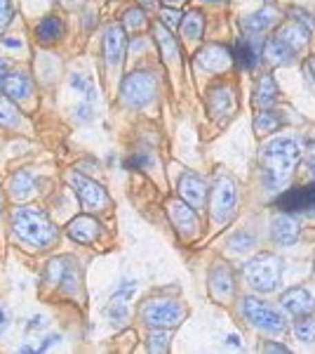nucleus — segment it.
<instances>
[{
  "instance_id": "nucleus-1",
  "label": "nucleus",
  "mask_w": 315,
  "mask_h": 354,
  "mask_svg": "<svg viewBox=\"0 0 315 354\" xmlns=\"http://www.w3.org/2000/svg\"><path fill=\"white\" fill-rule=\"evenodd\" d=\"M12 232L21 243L33 248H52L59 239V230L45 210L36 205H21L12 215Z\"/></svg>"
},
{
  "instance_id": "nucleus-2",
  "label": "nucleus",
  "mask_w": 315,
  "mask_h": 354,
  "mask_svg": "<svg viewBox=\"0 0 315 354\" xmlns=\"http://www.w3.org/2000/svg\"><path fill=\"white\" fill-rule=\"evenodd\" d=\"M263 170L271 187H283L301 161V147L294 137H278L261 149Z\"/></svg>"
},
{
  "instance_id": "nucleus-3",
  "label": "nucleus",
  "mask_w": 315,
  "mask_h": 354,
  "mask_svg": "<svg viewBox=\"0 0 315 354\" xmlns=\"http://www.w3.org/2000/svg\"><path fill=\"white\" fill-rule=\"evenodd\" d=\"M245 279L259 293H273L283 281V260L273 253H259L245 265Z\"/></svg>"
},
{
  "instance_id": "nucleus-4",
  "label": "nucleus",
  "mask_w": 315,
  "mask_h": 354,
  "mask_svg": "<svg viewBox=\"0 0 315 354\" xmlns=\"http://www.w3.org/2000/svg\"><path fill=\"white\" fill-rule=\"evenodd\" d=\"M158 93V78L151 71H134L125 76L123 85H120V100L130 109H141Z\"/></svg>"
},
{
  "instance_id": "nucleus-5",
  "label": "nucleus",
  "mask_w": 315,
  "mask_h": 354,
  "mask_svg": "<svg viewBox=\"0 0 315 354\" xmlns=\"http://www.w3.org/2000/svg\"><path fill=\"white\" fill-rule=\"evenodd\" d=\"M240 314H243V319L250 324V326L259 328L263 333L278 335L287 328L283 314L276 312L273 307H268L266 302H261L259 298H245L240 302Z\"/></svg>"
},
{
  "instance_id": "nucleus-6",
  "label": "nucleus",
  "mask_w": 315,
  "mask_h": 354,
  "mask_svg": "<svg viewBox=\"0 0 315 354\" xmlns=\"http://www.w3.org/2000/svg\"><path fill=\"white\" fill-rule=\"evenodd\" d=\"M141 317H144L146 326H151V328H174L186 319V310H184V305L176 300L158 298V300L146 302Z\"/></svg>"
},
{
  "instance_id": "nucleus-7",
  "label": "nucleus",
  "mask_w": 315,
  "mask_h": 354,
  "mask_svg": "<svg viewBox=\"0 0 315 354\" xmlns=\"http://www.w3.org/2000/svg\"><path fill=\"white\" fill-rule=\"evenodd\" d=\"M236 205H238V185L231 177H221L216 180L214 189H212L210 198V215L214 222L226 225L228 220L236 215Z\"/></svg>"
},
{
  "instance_id": "nucleus-8",
  "label": "nucleus",
  "mask_w": 315,
  "mask_h": 354,
  "mask_svg": "<svg viewBox=\"0 0 315 354\" xmlns=\"http://www.w3.org/2000/svg\"><path fill=\"white\" fill-rule=\"evenodd\" d=\"M71 185L78 194V201L83 205V210H88V213H101V210H106L111 205L108 192L99 182H94L92 177L71 173Z\"/></svg>"
},
{
  "instance_id": "nucleus-9",
  "label": "nucleus",
  "mask_w": 315,
  "mask_h": 354,
  "mask_svg": "<svg viewBox=\"0 0 315 354\" xmlns=\"http://www.w3.org/2000/svg\"><path fill=\"white\" fill-rule=\"evenodd\" d=\"M167 215L170 222L174 225V230L181 234V236L191 239L200 232V220H198V210H193L186 201H170L167 203Z\"/></svg>"
},
{
  "instance_id": "nucleus-10",
  "label": "nucleus",
  "mask_w": 315,
  "mask_h": 354,
  "mask_svg": "<svg viewBox=\"0 0 315 354\" xmlns=\"http://www.w3.org/2000/svg\"><path fill=\"white\" fill-rule=\"evenodd\" d=\"M207 111L212 118H223L236 113V88L228 83H219L207 93Z\"/></svg>"
},
{
  "instance_id": "nucleus-11",
  "label": "nucleus",
  "mask_w": 315,
  "mask_h": 354,
  "mask_svg": "<svg viewBox=\"0 0 315 354\" xmlns=\"http://www.w3.org/2000/svg\"><path fill=\"white\" fill-rule=\"evenodd\" d=\"M179 194L196 210H203L207 205V185L198 173H184L179 177Z\"/></svg>"
},
{
  "instance_id": "nucleus-12",
  "label": "nucleus",
  "mask_w": 315,
  "mask_h": 354,
  "mask_svg": "<svg viewBox=\"0 0 315 354\" xmlns=\"http://www.w3.org/2000/svg\"><path fill=\"white\" fill-rule=\"evenodd\" d=\"M280 305H283V310L289 312L292 317H303V314L315 312V295L308 288L294 286L280 295Z\"/></svg>"
},
{
  "instance_id": "nucleus-13",
  "label": "nucleus",
  "mask_w": 315,
  "mask_h": 354,
  "mask_svg": "<svg viewBox=\"0 0 315 354\" xmlns=\"http://www.w3.org/2000/svg\"><path fill=\"white\" fill-rule=\"evenodd\" d=\"M125 55H128V33H125V26L120 24H111L104 31V57L111 66L123 64Z\"/></svg>"
},
{
  "instance_id": "nucleus-14",
  "label": "nucleus",
  "mask_w": 315,
  "mask_h": 354,
  "mask_svg": "<svg viewBox=\"0 0 315 354\" xmlns=\"http://www.w3.org/2000/svg\"><path fill=\"white\" fill-rule=\"evenodd\" d=\"M210 290L219 302H231L233 293H236V281H233V272L226 265H214L210 272Z\"/></svg>"
},
{
  "instance_id": "nucleus-15",
  "label": "nucleus",
  "mask_w": 315,
  "mask_h": 354,
  "mask_svg": "<svg viewBox=\"0 0 315 354\" xmlns=\"http://www.w3.org/2000/svg\"><path fill=\"white\" fill-rule=\"evenodd\" d=\"M278 205L285 213H294V210H313L315 208V182L308 187H296V189L285 192L278 198Z\"/></svg>"
},
{
  "instance_id": "nucleus-16",
  "label": "nucleus",
  "mask_w": 315,
  "mask_h": 354,
  "mask_svg": "<svg viewBox=\"0 0 315 354\" xmlns=\"http://www.w3.org/2000/svg\"><path fill=\"white\" fill-rule=\"evenodd\" d=\"M198 64L210 73H223L228 66H231L233 57H231V50H226L223 45H207L198 53Z\"/></svg>"
},
{
  "instance_id": "nucleus-17",
  "label": "nucleus",
  "mask_w": 315,
  "mask_h": 354,
  "mask_svg": "<svg viewBox=\"0 0 315 354\" xmlns=\"http://www.w3.org/2000/svg\"><path fill=\"white\" fill-rule=\"evenodd\" d=\"M66 234L76 243L90 245V243H94L96 239H99L101 227H99V222H96L94 218H90V215H78V218H73L71 222H68Z\"/></svg>"
},
{
  "instance_id": "nucleus-18",
  "label": "nucleus",
  "mask_w": 315,
  "mask_h": 354,
  "mask_svg": "<svg viewBox=\"0 0 315 354\" xmlns=\"http://www.w3.org/2000/svg\"><path fill=\"white\" fill-rule=\"evenodd\" d=\"M271 234L278 245H294L301 236V227L289 213H283V215H276V218H273Z\"/></svg>"
},
{
  "instance_id": "nucleus-19",
  "label": "nucleus",
  "mask_w": 315,
  "mask_h": 354,
  "mask_svg": "<svg viewBox=\"0 0 315 354\" xmlns=\"http://www.w3.org/2000/svg\"><path fill=\"white\" fill-rule=\"evenodd\" d=\"M280 17L283 15H280L276 8H263L259 12L245 17V19L240 21V28H243L245 36H256V33H263L271 26L280 24Z\"/></svg>"
},
{
  "instance_id": "nucleus-20",
  "label": "nucleus",
  "mask_w": 315,
  "mask_h": 354,
  "mask_svg": "<svg viewBox=\"0 0 315 354\" xmlns=\"http://www.w3.org/2000/svg\"><path fill=\"white\" fill-rule=\"evenodd\" d=\"M153 38H156V45L160 48V55H163V62L167 64L170 68H176L181 62V53H179V45H176V38H172L170 28H165L163 24L153 26Z\"/></svg>"
},
{
  "instance_id": "nucleus-21",
  "label": "nucleus",
  "mask_w": 315,
  "mask_h": 354,
  "mask_svg": "<svg viewBox=\"0 0 315 354\" xmlns=\"http://www.w3.org/2000/svg\"><path fill=\"white\" fill-rule=\"evenodd\" d=\"M3 88H5V95H8L10 100L26 102V100H31V95H33V78L24 71H14L5 78Z\"/></svg>"
},
{
  "instance_id": "nucleus-22",
  "label": "nucleus",
  "mask_w": 315,
  "mask_h": 354,
  "mask_svg": "<svg viewBox=\"0 0 315 354\" xmlns=\"http://www.w3.org/2000/svg\"><path fill=\"white\" fill-rule=\"evenodd\" d=\"M278 38L287 43L294 53H299V50L306 48L308 41H311V28H306L303 24H299V21H287V24L278 31Z\"/></svg>"
},
{
  "instance_id": "nucleus-23",
  "label": "nucleus",
  "mask_w": 315,
  "mask_h": 354,
  "mask_svg": "<svg viewBox=\"0 0 315 354\" xmlns=\"http://www.w3.org/2000/svg\"><path fill=\"white\" fill-rule=\"evenodd\" d=\"M263 57H266V62L271 66H287L294 62V50L276 36L266 43V48H263Z\"/></svg>"
},
{
  "instance_id": "nucleus-24",
  "label": "nucleus",
  "mask_w": 315,
  "mask_h": 354,
  "mask_svg": "<svg viewBox=\"0 0 315 354\" xmlns=\"http://www.w3.org/2000/svg\"><path fill=\"white\" fill-rule=\"evenodd\" d=\"M254 102L256 106H261V109H271L273 104H276L278 100V85H276V78L271 76V73H263L259 78V83H256V93H254Z\"/></svg>"
},
{
  "instance_id": "nucleus-25",
  "label": "nucleus",
  "mask_w": 315,
  "mask_h": 354,
  "mask_svg": "<svg viewBox=\"0 0 315 354\" xmlns=\"http://www.w3.org/2000/svg\"><path fill=\"white\" fill-rule=\"evenodd\" d=\"M36 192V177H33L28 170H19L12 182H10V194H12L14 201H26V198L33 196Z\"/></svg>"
},
{
  "instance_id": "nucleus-26",
  "label": "nucleus",
  "mask_w": 315,
  "mask_h": 354,
  "mask_svg": "<svg viewBox=\"0 0 315 354\" xmlns=\"http://www.w3.org/2000/svg\"><path fill=\"white\" fill-rule=\"evenodd\" d=\"M61 33H64V24H61V19H59V17H54V15L40 19V24L36 26V36H38V41H43V43L59 41Z\"/></svg>"
},
{
  "instance_id": "nucleus-27",
  "label": "nucleus",
  "mask_w": 315,
  "mask_h": 354,
  "mask_svg": "<svg viewBox=\"0 0 315 354\" xmlns=\"http://www.w3.org/2000/svg\"><path fill=\"white\" fill-rule=\"evenodd\" d=\"M205 33V17L203 12H198V10H193V12H188L184 19H181V36L186 38V41H200Z\"/></svg>"
},
{
  "instance_id": "nucleus-28",
  "label": "nucleus",
  "mask_w": 315,
  "mask_h": 354,
  "mask_svg": "<svg viewBox=\"0 0 315 354\" xmlns=\"http://www.w3.org/2000/svg\"><path fill=\"white\" fill-rule=\"evenodd\" d=\"M278 128H283V116L273 109H263L259 116L254 118V130L256 135H268L276 133Z\"/></svg>"
},
{
  "instance_id": "nucleus-29",
  "label": "nucleus",
  "mask_w": 315,
  "mask_h": 354,
  "mask_svg": "<svg viewBox=\"0 0 315 354\" xmlns=\"http://www.w3.org/2000/svg\"><path fill=\"white\" fill-rule=\"evenodd\" d=\"M233 62L240 66V68H254L256 66V50H254V45H252L250 41H240L236 48H233Z\"/></svg>"
},
{
  "instance_id": "nucleus-30",
  "label": "nucleus",
  "mask_w": 315,
  "mask_h": 354,
  "mask_svg": "<svg viewBox=\"0 0 315 354\" xmlns=\"http://www.w3.org/2000/svg\"><path fill=\"white\" fill-rule=\"evenodd\" d=\"M19 123V109H17L14 100L8 95H0V128H14Z\"/></svg>"
},
{
  "instance_id": "nucleus-31",
  "label": "nucleus",
  "mask_w": 315,
  "mask_h": 354,
  "mask_svg": "<svg viewBox=\"0 0 315 354\" xmlns=\"http://www.w3.org/2000/svg\"><path fill=\"white\" fill-rule=\"evenodd\" d=\"M294 335L299 338L301 342H315V319L311 317V314H303V317H296L294 322Z\"/></svg>"
},
{
  "instance_id": "nucleus-32",
  "label": "nucleus",
  "mask_w": 315,
  "mask_h": 354,
  "mask_svg": "<svg viewBox=\"0 0 315 354\" xmlns=\"http://www.w3.org/2000/svg\"><path fill=\"white\" fill-rule=\"evenodd\" d=\"M68 262H71V258H57V260H52L48 265V270H45V277L43 279H45V281L52 283V286H59V281H61V277H64Z\"/></svg>"
},
{
  "instance_id": "nucleus-33",
  "label": "nucleus",
  "mask_w": 315,
  "mask_h": 354,
  "mask_svg": "<svg viewBox=\"0 0 315 354\" xmlns=\"http://www.w3.org/2000/svg\"><path fill=\"white\" fill-rule=\"evenodd\" d=\"M146 24H148V21H146V12H144V10H139V8L128 10L125 17H123V26L130 28V31H144Z\"/></svg>"
},
{
  "instance_id": "nucleus-34",
  "label": "nucleus",
  "mask_w": 315,
  "mask_h": 354,
  "mask_svg": "<svg viewBox=\"0 0 315 354\" xmlns=\"http://www.w3.org/2000/svg\"><path fill=\"white\" fill-rule=\"evenodd\" d=\"M148 352H170V333H165V328H153L148 335Z\"/></svg>"
},
{
  "instance_id": "nucleus-35",
  "label": "nucleus",
  "mask_w": 315,
  "mask_h": 354,
  "mask_svg": "<svg viewBox=\"0 0 315 354\" xmlns=\"http://www.w3.org/2000/svg\"><path fill=\"white\" fill-rule=\"evenodd\" d=\"M59 286H61V290H64V293H68V295H73V293H76V290H78V286H80V279H78V267L73 265V260L68 262V267H66L64 277H61Z\"/></svg>"
},
{
  "instance_id": "nucleus-36",
  "label": "nucleus",
  "mask_w": 315,
  "mask_h": 354,
  "mask_svg": "<svg viewBox=\"0 0 315 354\" xmlns=\"http://www.w3.org/2000/svg\"><path fill=\"white\" fill-rule=\"evenodd\" d=\"M254 234H250V232H238V234H233L231 236V248L236 250V253H245V250H250L252 245H254Z\"/></svg>"
},
{
  "instance_id": "nucleus-37",
  "label": "nucleus",
  "mask_w": 315,
  "mask_h": 354,
  "mask_svg": "<svg viewBox=\"0 0 315 354\" xmlns=\"http://www.w3.org/2000/svg\"><path fill=\"white\" fill-rule=\"evenodd\" d=\"M181 19H184V15L179 12L176 8H163L160 10V24H163L165 28H176L181 26Z\"/></svg>"
},
{
  "instance_id": "nucleus-38",
  "label": "nucleus",
  "mask_w": 315,
  "mask_h": 354,
  "mask_svg": "<svg viewBox=\"0 0 315 354\" xmlns=\"http://www.w3.org/2000/svg\"><path fill=\"white\" fill-rule=\"evenodd\" d=\"M151 163H153V158L148 156L146 151H141V153H134V156H132L130 161L125 163V165H128L130 170H146V168H148V165H151Z\"/></svg>"
},
{
  "instance_id": "nucleus-39",
  "label": "nucleus",
  "mask_w": 315,
  "mask_h": 354,
  "mask_svg": "<svg viewBox=\"0 0 315 354\" xmlns=\"http://www.w3.org/2000/svg\"><path fill=\"white\" fill-rule=\"evenodd\" d=\"M14 17V8H12V0H0V28H5L12 21Z\"/></svg>"
},
{
  "instance_id": "nucleus-40",
  "label": "nucleus",
  "mask_w": 315,
  "mask_h": 354,
  "mask_svg": "<svg viewBox=\"0 0 315 354\" xmlns=\"http://www.w3.org/2000/svg\"><path fill=\"white\" fill-rule=\"evenodd\" d=\"M132 293H134V281H123L118 286V290L113 293V300H130L132 298Z\"/></svg>"
},
{
  "instance_id": "nucleus-41",
  "label": "nucleus",
  "mask_w": 315,
  "mask_h": 354,
  "mask_svg": "<svg viewBox=\"0 0 315 354\" xmlns=\"http://www.w3.org/2000/svg\"><path fill=\"white\" fill-rule=\"evenodd\" d=\"M108 314H111V319H113V322H125V319H128V307H125V302L123 300H116V302H113V307H111V312H108Z\"/></svg>"
},
{
  "instance_id": "nucleus-42",
  "label": "nucleus",
  "mask_w": 315,
  "mask_h": 354,
  "mask_svg": "<svg viewBox=\"0 0 315 354\" xmlns=\"http://www.w3.org/2000/svg\"><path fill=\"white\" fill-rule=\"evenodd\" d=\"M289 15H292V17H299V19H294V21H299V24H303V26H306V28H315V19H313L311 15H306V12H303V10L294 8V10H292V12H289Z\"/></svg>"
},
{
  "instance_id": "nucleus-43",
  "label": "nucleus",
  "mask_w": 315,
  "mask_h": 354,
  "mask_svg": "<svg viewBox=\"0 0 315 354\" xmlns=\"http://www.w3.org/2000/svg\"><path fill=\"white\" fill-rule=\"evenodd\" d=\"M71 85H73L76 90H80V93H88V90H90L88 78H83L80 73H73V76H71Z\"/></svg>"
},
{
  "instance_id": "nucleus-44",
  "label": "nucleus",
  "mask_w": 315,
  "mask_h": 354,
  "mask_svg": "<svg viewBox=\"0 0 315 354\" xmlns=\"http://www.w3.org/2000/svg\"><path fill=\"white\" fill-rule=\"evenodd\" d=\"M61 340V335H48V338H45L43 342H40V347H38V352H45V350H50V347H52V345H57V342H59Z\"/></svg>"
},
{
  "instance_id": "nucleus-45",
  "label": "nucleus",
  "mask_w": 315,
  "mask_h": 354,
  "mask_svg": "<svg viewBox=\"0 0 315 354\" xmlns=\"http://www.w3.org/2000/svg\"><path fill=\"white\" fill-rule=\"evenodd\" d=\"M10 68H12V64H10L8 59H0V85H3L5 78L10 76Z\"/></svg>"
},
{
  "instance_id": "nucleus-46",
  "label": "nucleus",
  "mask_w": 315,
  "mask_h": 354,
  "mask_svg": "<svg viewBox=\"0 0 315 354\" xmlns=\"http://www.w3.org/2000/svg\"><path fill=\"white\" fill-rule=\"evenodd\" d=\"M40 326H45V319L43 317H33L31 322L26 324V330H33V328H40Z\"/></svg>"
},
{
  "instance_id": "nucleus-47",
  "label": "nucleus",
  "mask_w": 315,
  "mask_h": 354,
  "mask_svg": "<svg viewBox=\"0 0 315 354\" xmlns=\"http://www.w3.org/2000/svg\"><path fill=\"white\" fill-rule=\"evenodd\" d=\"M266 352H289V347H285V345H278V342H268L266 347H263Z\"/></svg>"
},
{
  "instance_id": "nucleus-48",
  "label": "nucleus",
  "mask_w": 315,
  "mask_h": 354,
  "mask_svg": "<svg viewBox=\"0 0 315 354\" xmlns=\"http://www.w3.org/2000/svg\"><path fill=\"white\" fill-rule=\"evenodd\" d=\"M160 3H163L165 8H176V10H179L181 5L186 3V0H160Z\"/></svg>"
},
{
  "instance_id": "nucleus-49",
  "label": "nucleus",
  "mask_w": 315,
  "mask_h": 354,
  "mask_svg": "<svg viewBox=\"0 0 315 354\" xmlns=\"http://www.w3.org/2000/svg\"><path fill=\"white\" fill-rule=\"evenodd\" d=\"M3 45L5 48H21V41H17V38H3Z\"/></svg>"
},
{
  "instance_id": "nucleus-50",
  "label": "nucleus",
  "mask_w": 315,
  "mask_h": 354,
  "mask_svg": "<svg viewBox=\"0 0 315 354\" xmlns=\"http://www.w3.org/2000/svg\"><path fill=\"white\" fill-rule=\"evenodd\" d=\"M78 118H83V121H90V106H78Z\"/></svg>"
},
{
  "instance_id": "nucleus-51",
  "label": "nucleus",
  "mask_w": 315,
  "mask_h": 354,
  "mask_svg": "<svg viewBox=\"0 0 315 354\" xmlns=\"http://www.w3.org/2000/svg\"><path fill=\"white\" fill-rule=\"evenodd\" d=\"M226 345H236V347H240V338H238V335H228V338H226Z\"/></svg>"
},
{
  "instance_id": "nucleus-52",
  "label": "nucleus",
  "mask_w": 315,
  "mask_h": 354,
  "mask_svg": "<svg viewBox=\"0 0 315 354\" xmlns=\"http://www.w3.org/2000/svg\"><path fill=\"white\" fill-rule=\"evenodd\" d=\"M306 71H311V76L315 78V57H311V59H308V66H306Z\"/></svg>"
},
{
  "instance_id": "nucleus-53",
  "label": "nucleus",
  "mask_w": 315,
  "mask_h": 354,
  "mask_svg": "<svg viewBox=\"0 0 315 354\" xmlns=\"http://www.w3.org/2000/svg\"><path fill=\"white\" fill-rule=\"evenodd\" d=\"M141 5H144V8H153V5H156V0H139Z\"/></svg>"
},
{
  "instance_id": "nucleus-54",
  "label": "nucleus",
  "mask_w": 315,
  "mask_h": 354,
  "mask_svg": "<svg viewBox=\"0 0 315 354\" xmlns=\"http://www.w3.org/2000/svg\"><path fill=\"white\" fill-rule=\"evenodd\" d=\"M5 322H8V314H5V312H3V307H0V326H3Z\"/></svg>"
},
{
  "instance_id": "nucleus-55",
  "label": "nucleus",
  "mask_w": 315,
  "mask_h": 354,
  "mask_svg": "<svg viewBox=\"0 0 315 354\" xmlns=\"http://www.w3.org/2000/svg\"><path fill=\"white\" fill-rule=\"evenodd\" d=\"M203 3H223V0H203Z\"/></svg>"
},
{
  "instance_id": "nucleus-56",
  "label": "nucleus",
  "mask_w": 315,
  "mask_h": 354,
  "mask_svg": "<svg viewBox=\"0 0 315 354\" xmlns=\"http://www.w3.org/2000/svg\"><path fill=\"white\" fill-rule=\"evenodd\" d=\"M311 168H313V175H315V158H311Z\"/></svg>"
},
{
  "instance_id": "nucleus-57",
  "label": "nucleus",
  "mask_w": 315,
  "mask_h": 354,
  "mask_svg": "<svg viewBox=\"0 0 315 354\" xmlns=\"http://www.w3.org/2000/svg\"><path fill=\"white\" fill-rule=\"evenodd\" d=\"M0 333H3V328H0Z\"/></svg>"
}]
</instances>
